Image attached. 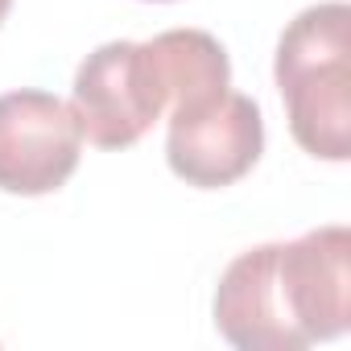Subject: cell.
Segmentation results:
<instances>
[{"mask_svg":"<svg viewBox=\"0 0 351 351\" xmlns=\"http://www.w3.org/2000/svg\"><path fill=\"white\" fill-rule=\"evenodd\" d=\"M215 326L240 351H302L351 326V232L314 228L240 252L215 289Z\"/></svg>","mask_w":351,"mask_h":351,"instance_id":"cell-1","label":"cell"},{"mask_svg":"<svg viewBox=\"0 0 351 351\" xmlns=\"http://www.w3.org/2000/svg\"><path fill=\"white\" fill-rule=\"evenodd\" d=\"M277 91L293 141L322 161L351 157V9L343 0L302 9L277 42Z\"/></svg>","mask_w":351,"mask_h":351,"instance_id":"cell-2","label":"cell"},{"mask_svg":"<svg viewBox=\"0 0 351 351\" xmlns=\"http://www.w3.org/2000/svg\"><path fill=\"white\" fill-rule=\"evenodd\" d=\"M169 75L153 42H108L83 58L71 112L95 149H128L169 112Z\"/></svg>","mask_w":351,"mask_h":351,"instance_id":"cell-3","label":"cell"},{"mask_svg":"<svg viewBox=\"0 0 351 351\" xmlns=\"http://www.w3.org/2000/svg\"><path fill=\"white\" fill-rule=\"evenodd\" d=\"M265 149V116L244 91H215L169 112L165 161L186 186L219 191L240 182L261 161Z\"/></svg>","mask_w":351,"mask_h":351,"instance_id":"cell-4","label":"cell"},{"mask_svg":"<svg viewBox=\"0 0 351 351\" xmlns=\"http://www.w3.org/2000/svg\"><path fill=\"white\" fill-rule=\"evenodd\" d=\"M83 132L66 99L50 91L0 95V191L5 195H54L79 165Z\"/></svg>","mask_w":351,"mask_h":351,"instance_id":"cell-5","label":"cell"},{"mask_svg":"<svg viewBox=\"0 0 351 351\" xmlns=\"http://www.w3.org/2000/svg\"><path fill=\"white\" fill-rule=\"evenodd\" d=\"M9 9H13V0H0V21L9 17Z\"/></svg>","mask_w":351,"mask_h":351,"instance_id":"cell-6","label":"cell"},{"mask_svg":"<svg viewBox=\"0 0 351 351\" xmlns=\"http://www.w3.org/2000/svg\"><path fill=\"white\" fill-rule=\"evenodd\" d=\"M157 5H165V0H157Z\"/></svg>","mask_w":351,"mask_h":351,"instance_id":"cell-7","label":"cell"}]
</instances>
